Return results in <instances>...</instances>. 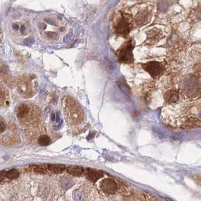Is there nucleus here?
<instances>
[{
	"mask_svg": "<svg viewBox=\"0 0 201 201\" xmlns=\"http://www.w3.org/2000/svg\"><path fill=\"white\" fill-rule=\"evenodd\" d=\"M178 92L177 90H169L164 95V100L167 104H172L178 100Z\"/></svg>",
	"mask_w": 201,
	"mask_h": 201,
	"instance_id": "7",
	"label": "nucleus"
},
{
	"mask_svg": "<svg viewBox=\"0 0 201 201\" xmlns=\"http://www.w3.org/2000/svg\"><path fill=\"white\" fill-rule=\"evenodd\" d=\"M12 27H13V28L15 29V30H18L19 29V26L17 24H13Z\"/></svg>",
	"mask_w": 201,
	"mask_h": 201,
	"instance_id": "24",
	"label": "nucleus"
},
{
	"mask_svg": "<svg viewBox=\"0 0 201 201\" xmlns=\"http://www.w3.org/2000/svg\"><path fill=\"white\" fill-rule=\"evenodd\" d=\"M29 111H30V109H29V107L27 105H20V107H18V110H17V117L18 118H24V117H25L29 114Z\"/></svg>",
	"mask_w": 201,
	"mask_h": 201,
	"instance_id": "13",
	"label": "nucleus"
},
{
	"mask_svg": "<svg viewBox=\"0 0 201 201\" xmlns=\"http://www.w3.org/2000/svg\"><path fill=\"white\" fill-rule=\"evenodd\" d=\"M142 67L153 78L160 77L165 71V65L162 62L150 61L142 65Z\"/></svg>",
	"mask_w": 201,
	"mask_h": 201,
	"instance_id": "2",
	"label": "nucleus"
},
{
	"mask_svg": "<svg viewBox=\"0 0 201 201\" xmlns=\"http://www.w3.org/2000/svg\"><path fill=\"white\" fill-rule=\"evenodd\" d=\"M132 28V24L131 18H129L128 15L126 16L123 15L116 26V32L119 35L126 36L129 34Z\"/></svg>",
	"mask_w": 201,
	"mask_h": 201,
	"instance_id": "3",
	"label": "nucleus"
},
{
	"mask_svg": "<svg viewBox=\"0 0 201 201\" xmlns=\"http://www.w3.org/2000/svg\"><path fill=\"white\" fill-rule=\"evenodd\" d=\"M135 47L134 42L128 41L126 44L121 47L118 52L119 60L123 63L130 64L133 62L134 57H133L132 51Z\"/></svg>",
	"mask_w": 201,
	"mask_h": 201,
	"instance_id": "1",
	"label": "nucleus"
},
{
	"mask_svg": "<svg viewBox=\"0 0 201 201\" xmlns=\"http://www.w3.org/2000/svg\"><path fill=\"white\" fill-rule=\"evenodd\" d=\"M67 172L73 176H81L85 173L83 167L78 166H70L67 168Z\"/></svg>",
	"mask_w": 201,
	"mask_h": 201,
	"instance_id": "8",
	"label": "nucleus"
},
{
	"mask_svg": "<svg viewBox=\"0 0 201 201\" xmlns=\"http://www.w3.org/2000/svg\"><path fill=\"white\" fill-rule=\"evenodd\" d=\"M24 30H25V27H24V26H21V27H20V33H21L22 34H24Z\"/></svg>",
	"mask_w": 201,
	"mask_h": 201,
	"instance_id": "25",
	"label": "nucleus"
},
{
	"mask_svg": "<svg viewBox=\"0 0 201 201\" xmlns=\"http://www.w3.org/2000/svg\"><path fill=\"white\" fill-rule=\"evenodd\" d=\"M6 171H2L0 172V181H2L4 179V178L6 177Z\"/></svg>",
	"mask_w": 201,
	"mask_h": 201,
	"instance_id": "21",
	"label": "nucleus"
},
{
	"mask_svg": "<svg viewBox=\"0 0 201 201\" xmlns=\"http://www.w3.org/2000/svg\"><path fill=\"white\" fill-rule=\"evenodd\" d=\"M201 126V120L200 119L196 118L194 117H188L184 120L182 123V127L185 128H194V127H200Z\"/></svg>",
	"mask_w": 201,
	"mask_h": 201,
	"instance_id": "6",
	"label": "nucleus"
},
{
	"mask_svg": "<svg viewBox=\"0 0 201 201\" xmlns=\"http://www.w3.org/2000/svg\"><path fill=\"white\" fill-rule=\"evenodd\" d=\"M33 170H34V172L39 173V174H46L47 173L48 169L46 168V166H36L33 168Z\"/></svg>",
	"mask_w": 201,
	"mask_h": 201,
	"instance_id": "16",
	"label": "nucleus"
},
{
	"mask_svg": "<svg viewBox=\"0 0 201 201\" xmlns=\"http://www.w3.org/2000/svg\"><path fill=\"white\" fill-rule=\"evenodd\" d=\"M162 34L158 30H152L148 33V41L150 42H156L162 38Z\"/></svg>",
	"mask_w": 201,
	"mask_h": 201,
	"instance_id": "11",
	"label": "nucleus"
},
{
	"mask_svg": "<svg viewBox=\"0 0 201 201\" xmlns=\"http://www.w3.org/2000/svg\"><path fill=\"white\" fill-rule=\"evenodd\" d=\"M20 176V172L17 169H11L9 171H7L6 172V177L9 179H16Z\"/></svg>",
	"mask_w": 201,
	"mask_h": 201,
	"instance_id": "14",
	"label": "nucleus"
},
{
	"mask_svg": "<svg viewBox=\"0 0 201 201\" xmlns=\"http://www.w3.org/2000/svg\"><path fill=\"white\" fill-rule=\"evenodd\" d=\"M6 125L3 121H0V132H3L6 130Z\"/></svg>",
	"mask_w": 201,
	"mask_h": 201,
	"instance_id": "20",
	"label": "nucleus"
},
{
	"mask_svg": "<svg viewBox=\"0 0 201 201\" xmlns=\"http://www.w3.org/2000/svg\"><path fill=\"white\" fill-rule=\"evenodd\" d=\"M142 201H155L151 196H150L148 194H143L142 195Z\"/></svg>",
	"mask_w": 201,
	"mask_h": 201,
	"instance_id": "18",
	"label": "nucleus"
},
{
	"mask_svg": "<svg viewBox=\"0 0 201 201\" xmlns=\"http://www.w3.org/2000/svg\"><path fill=\"white\" fill-rule=\"evenodd\" d=\"M38 143L39 145H40L41 146H47L51 143V139L48 136H42L39 137V138L38 139Z\"/></svg>",
	"mask_w": 201,
	"mask_h": 201,
	"instance_id": "15",
	"label": "nucleus"
},
{
	"mask_svg": "<svg viewBox=\"0 0 201 201\" xmlns=\"http://www.w3.org/2000/svg\"><path fill=\"white\" fill-rule=\"evenodd\" d=\"M121 192H122V194H123V195H130L132 190L127 185H123L121 187Z\"/></svg>",
	"mask_w": 201,
	"mask_h": 201,
	"instance_id": "17",
	"label": "nucleus"
},
{
	"mask_svg": "<svg viewBox=\"0 0 201 201\" xmlns=\"http://www.w3.org/2000/svg\"><path fill=\"white\" fill-rule=\"evenodd\" d=\"M72 38H73V36H71V34H68L67 36H66V37L65 38V39H64V40H65V42H70L72 40Z\"/></svg>",
	"mask_w": 201,
	"mask_h": 201,
	"instance_id": "22",
	"label": "nucleus"
},
{
	"mask_svg": "<svg viewBox=\"0 0 201 201\" xmlns=\"http://www.w3.org/2000/svg\"><path fill=\"white\" fill-rule=\"evenodd\" d=\"M34 40L32 39V38H28V39H25V40L24 41V44L27 45V46H31V45L34 43Z\"/></svg>",
	"mask_w": 201,
	"mask_h": 201,
	"instance_id": "19",
	"label": "nucleus"
},
{
	"mask_svg": "<svg viewBox=\"0 0 201 201\" xmlns=\"http://www.w3.org/2000/svg\"><path fill=\"white\" fill-rule=\"evenodd\" d=\"M149 18V13L148 11H143L141 12H140L138 15H137L136 19V22L138 25L141 26V25H144L145 24L146 22L148 21Z\"/></svg>",
	"mask_w": 201,
	"mask_h": 201,
	"instance_id": "9",
	"label": "nucleus"
},
{
	"mask_svg": "<svg viewBox=\"0 0 201 201\" xmlns=\"http://www.w3.org/2000/svg\"><path fill=\"white\" fill-rule=\"evenodd\" d=\"M18 91L22 94H27L30 91V85L27 81L22 80L18 83Z\"/></svg>",
	"mask_w": 201,
	"mask_h": 201,
	"instance_id": "12",
	"label": "nucleus"
},
{
	"mask_svg": "<svg viewBox=\"0 0 201 201\" xmlns=\"http://www.w3.org/2000/svg\"><path fill=\"white\" fill-rule=\"evenodd\" d=\"M85 173H86V176L88 179L92 182L97 181L104 176L103 172L94 169H86L85 170Z\"/></svg>",
	"mask_w": 201,
	"mask_h": 201,
	"instance_id": "5",
	"label": "nucleus"
},
{
	"mask_svg": "<svg viewBox=\"0 0 201 201\" xmlns=\"http://www.w3.org/2000/svg\"><path fill=\"white\" fill-rule=\"evenodd\" d=\"M51 119L52 122H55V120H56V114H52L51 116Z\"/></svg>",
	"mask_w": 201,
	"mask_h": 201,
	"instance_id": "23",
	"label": "nucleus"
},
{
	"mask_svg": "<svg viewBox=\"0 0 201 201\" xmlns=\"http://www.w3.org/2000/svg\"><path fill=\"white\" fill-rule=\"evenodd\" d=\"M100 189L106 194L113 195L116 194L118 189L117 183L112 178H106L100 182Z\"/></svg>",
	"mask_w": 201,
	"mask_h": 201,
	"instance_id": "4",
	"label": "nucleus"
},
{
	"mask_svg": "<svg viewBox=\"0 0 201 201\" xmlns=\"http://www.w3.org/2000/svg\"><path fill=\"white\" fill-rule=\"evenodd\" d=\"M48 171L51 172L53 173H62L66 169V166L63 164H48L46 165Z\"/></svg>",
	"mask_w": 201,
	"mask_h": 201,
	"instance_id": "10",
	"label": "nucleus"
}]
</instances>
